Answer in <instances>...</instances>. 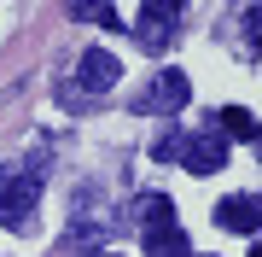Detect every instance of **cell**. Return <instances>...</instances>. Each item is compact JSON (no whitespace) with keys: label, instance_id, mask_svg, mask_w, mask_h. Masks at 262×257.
Listing matches in <instances>:
<instances>
[{"label":"cell","instance_id":"1","mask_svg":"<svg viewBox=\"0 0 262 257\" xmlns=\"http://www.w3.org/2000/svg\"><path fill=\"white\" fill-rule=\"evenodd\" d=\"M35 199H41V175H6L0 181V222L6 228H29Z\"/></svg>","mask_w":262,"mask_h":257},{"label":"cell","instance_id":"2","mask_svg":"<svg viewBox=\"0 0 262 257\" xmlns=\"http://www.w3.org/2000/svg\"><path fill=\"white\" fill-rule=\"evenodd\" d=\"M175 18H181V6H175V0H146V6H140V18H134V35H140V47L163 53L169 41H175Z\"/></svg>","mask_w":262,"mask_h":257},{"label":"cell","instance_id":"3","mask_svg":"<svg viewBox=\"0 0 262 257\" xmlns=\"http://www.w3.org/2000/svg\"><path fill=\"white\" fill-rule=\"evenodd\" d=\"M175 158L187 164L192 175H215V170L227 164V141H222V134H210V129H198V134H181Z\"/></svg>","mask_w":262,"mask_h":257},{"label":"cell","instance_id":"4","mask_svg":"<svg viewBox=\"0 0 262 257\" xmlns=\"http://www.w3.org/2000/svg\"><path fill=\"white\" fill-rule=\"evenodd\" d=\"M215 222H222L227 234H256L262 228V193H227V199L215 205Z\"/></svg>","mask_w":262,"mask_h":257},{"label":"cell","instance_id":"5","mask_svg":"<svg viewBox=\"0 0 262 257\" xmlns=\"http://www.w3.org/2000/svg\"><path fill=\"white\" fill-rule=\"evenodd\" d=\"M122 76V65H117V53H105V47H88L82 53V65H76V82L88 88V94H105V88H117Z\"/></svg>","mask_w":262,"mask_h":257},{"label":"cell","instance_id":"6","mask_svg":"<svg viewBox=\"0 0 262 257\" xmlns=\"http://www.w3.org/2000/svg\"><path fill=\"white\" fill-rule=\"evenodd\" d=\"M187 100H192V76L187 70H163V76L146 88V111H181Z\"/></svg>","mask_w":262,"mask_h":257},{"label":"cell","instance_id":"7","mask_svg":"<svg viewBox=\"0 0 262 257\" xmlns=\"http://www.w3.org/2000/svg\"><path fill=\"white\" fill-rule=\"evenodd\" d=\"M134 210H140V234H163V228H175V205H169V193H146Z\"/></svg>","mask_w":262,"mask_h":257},{"label":"cell","instance_id":"8","mask_svg":"<svg viewBox=\"0 0 262 257\" xmlns=\"http://www.w3.org/2000/svg\"><path fill=\"white\" fill-rule=\"evenodd\" d=\"M215 123H222V129H215L222 141H256V134H262V123L245 111V105H222V117H215Z\"/></svg>","mask_w":262,"mask_h":257},{"label":"cell","instance_id":"9","mask_svg":"<svg viewBox=\"0 0 262 257\" xmlns=\"http://www.w3.org/2000/svg\"><path fill=\"white\" fill-rule=\"evenodd\" d=\"M146 257H192V251H187V234H181V228L146 234Z\"/></svg>","mask_w":262,"mask_h":257},{"label":"cell","instance_id":"10","mask_svg":"<svg viewBox=\"0 0 262 257\" xmlns=\"http://www.w3.org/2000/svg\"><path fill=\"white\" fill-rule=\"evenodd\" d=\"M239 24H245V41H251V53H262V6H251Z\"/></svg>","mask_w":262,"mask_h":257},{"label":"cell","instance_id":"11","mask_svg":"<svg viewBox=\"0 0 262 257\" xmlns=\"http://www.w3.org/2000/svg\"><path fill=\"white\" fill-rule=\"evenodd\" d=\"M70 12H76V18H99V24H117V12L105 6V0H99V6H70Z\"/></svg>","mask_w":262,"mask_h":257},{"label":"cell","instance_id":"12","mask_svg":"<svg viewBox=\"0 0 262 257\" xmlns=\"http://www.w3.org/2000/svg\"><path fill=\"white\" fill-rule=\"evenodd\" d=\"M256 152H262V134H256Z\"/></svg>","mask_w":262,"mask_h":257},{"label":"cell","instance_id":"13","mask_svg":"<svg viewBox=\"0 0 262 257\" xmlns=\"http://www.w3.org/2000/svg\"><path fill=\"white\" fill-rule=\"evenodd\" d=\"M251 257H262V246H256V251H251Z\"/></svg>","mask_w":262,"mask_h":257}]
</instances>
